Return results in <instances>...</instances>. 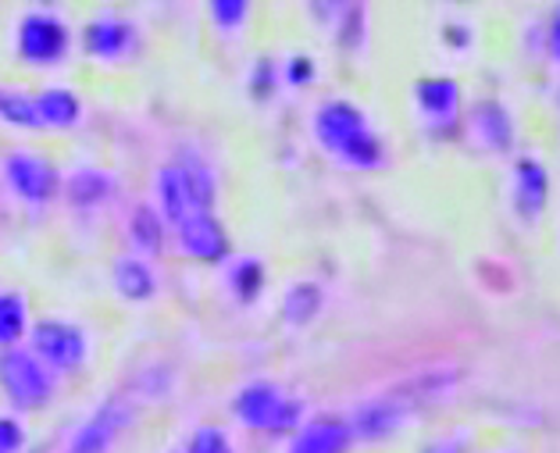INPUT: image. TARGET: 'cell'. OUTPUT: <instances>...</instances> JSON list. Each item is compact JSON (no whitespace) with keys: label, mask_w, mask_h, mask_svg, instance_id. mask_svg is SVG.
<instances>
[{"label":"cell","mask_w":560,"mask_h":453,"mask_svg":"<svg viewBox=\"0 0 560 453\" xmlns=\"http://www.w3.org/2000/svg\"><path fill=\"white\" fill-rule=\"evenodd\" d=\"M311 126L318 147L347 169L375 172L386 164V143L353 101H325Z\"/></svg>","instance_id":"obj_1"},{"label":"cell","mask_w":560,"mask_h":453,"mask_svg":"<svg viewBox=\"0 0 560 453\" xmlns=\"http://www.w3.org/2000/svg\"><path fill=\"white\" fill-rule=\"evenodd\" d=\"M218 178L214 169L200 158H175L161 164L154 175V211L165 229H175L183 218L197 211H214Z\"/></svg>","instance_id":"obj_2"},{"label":"cell","mask_w":560,"mask_h":453,"mask_svg":"<svg viewBox=\"0 0 560 453\" xmlns=\"http://www.w3.org/2000/svg\"><path fill=\"white\" fill-rule=\"evenodd\" d=\"M232 415L250 432L261 435H293L304 425V400L268 379L247 382L232 396Z\"/></svg>","instance_id":"obj_3"},{"label":"cell","mask_w":560,"mask_h":453,"mask_svg":"<svg viewBox=\"0 0 560 453\" xmlns=\"http://www.w3.org/2000/svg\"><path fill=\"white\" fill-rule=\"evenodd\" d=\"M0 393L19 415H36L54 400L58 379L36 361L30 347H8L0 350Z\"/></svg>","instance_id":"obj_4"},{"label":"cell","mask_w":560,"mask_h":453,"mask_svg":"<svg viewBox=\"0 0 560 453\" xmlns=\"http://www.w3.org/2000/svg\"><path fill=\"white\" fill-rule=\"evenodd\" d=\"M25 339H30V353L54 379L79 372L90 357V339L83 333V325L65 318H39L36 325H30V336Z\"/></svg>","instance_id":"obj_5"},{"label":"cell","mask_w":560,"mask_h":453,"mask_svg":"<svg viewBox=\"0 0 560 453\" xmlns=\"http://www.w3.org/2000/svg\"><path fill=\"white\" fill-rule=\"evenodd\" d=\"M68 47H72V30L61 15L44 8L25 11L19 19L15 30V54L30 65V68H54L68 58Z\"/></svg>","instance_id":"obj_6"},{"label":"cell","mask_w":560,"mask_h":453,"mask_svg":"<svg viewBox=\"0 0 560 453\" xmlns=\"http://www.w3.org/2000/svg\"><path fill=\"white\" fill-rule=\"evenodd\" d=\"M0 178L22 204H47L61 194V172L50 158L36 154V150L15 147L0 158Z\"/></svg>","instance_id":"obj_7"},{"label":"cell","mask_w":560,"mask_h":453,"mask_svg":"<svg viewBox=\"0 0 560 453\" xmlns=\"http://www.w3.org/2000/svg\"><path fill=\"white\" fill-rule=\"evenodd\" d=\"M136 418V410L129 400H121V396H112V400H104L93 415L79 425L68 439V450L65 453H112V446L118 443V435L129 429Z\"/></svg>","instance_id":"obj_8"},{"label":"cell","mask_w":560,"mask_h":453,"mask_svg":"<svg viewBox=\"0 0 560 453\" xmlns=\"http://www.w3.org/2000/svg\"><path fill=\"white\" fill-rule=\"evenodd\" d=\"M172 232H175V243H179L183 257L197 260V265H222V260L232 254V240L222 225V218L214 211L189 214Z\"/></svg>","instance_id":"obj_9"},{"label":"cell","mask_w":560,"mask_h":453,"mask_svg":"<svg viewBox=\"0 0 560 453\" xmlns=\"http://www.w3.org/2000/svg\"><path fill=\"white\" fill-rule=\"evenodd\" d=\"M83 50L93 61L104 65L129 61L140 50V30H136V22L121 15H97L83 25Z\"/></svg>","instance_id":"obj_10"},{"label":"cell","mask_w":560,"mask_h":453,"mask_svg":"<svg viewBox=\"0 0 560 453\" xmlns=\"http://www.w3.org/2000/svg\"><path fill=\"white\" fill-rule=\"evenodd\" d=\"M353 432L350 421L339 415H314L290 435L285 453H350Z\"/></svg>","instance_id":"obj_11"},{"label":"cell","mask_w":560,"mask_h":453,"mask_svg":"<svg viewBox=\"0 0 560 453\" xmlns=\"http://www.w3.org/2000/svg\"><path fill=\"white\" fill-rule=\"evenodd\" d=\"M418 115L429 121V129H450L460 118V86L450 76H429L415 82Z\"/></svg>","instance_id":"obj_12"},{"label":"cell","mask_w":560,"mask_h":453,"mask_svg":"<svg viewBox=\"0 0 560 453\" xmlns=\"http://www.w3.org/2000/svg\"><path fill=\"white\" fill-rule=\"evenodd\" d=\"M468 132L478 147L489 150V154H503V150L514 147V118L508 107L497 101H482L471 107Z\"/></svg>","instance_id":"obj_13"},{"label":"cell","mask_w":560,"mask_h":453,"mask_svg":"<svg viewBox=\"0 0 560 453\" xmlns=\"http://www.w3.org/2000/svg\"><path fill=\"white\" fill-rule=\"evenodd\" d=\"M550 197V175L536 158H517L514 161V211L525 222H536Z\"/></svg>","instance_id":"obj_14"},{"label":"cell","mask_w":560,"mask_h":453,"mask_svg":"<svg viewBox=\"0 0 560 453\" xmlns=\"http://www.w3.org/2000/svg\"><path fill=\"white\" fill-rule=\"evenodd\" d=\"M407 418V404L404 396H378V400H368L358 407V415L350 418V432L361 439H386L404 425Z\"/></svg>","instance_id":"obj_15"},{"label":"cell","mask_w":560,"mask_h":453,"mask_svg":"<svg viewBox=\"0 0 560 453\" xmlns=\"http://www.w3.org/2000/svg\"><path fill=\"white\" fill-rule=\"evenodd\" d=\"M115 175H107L104 169H93V164H83V169H75L72 175L61 178V194L68 197V204L72 208H101V204H107L115 197Z\"/></svg>","instance_id":"obj_16"},{"label":"cell","mask_w":560,"mask_h":453,"mask_svg":"<svg viewBox=\"0 0 560 453\" xmlns=\"http://www.w3.org/2000/svg\"><path fill=\"white\" fill-rule=\"evenodd\" d=\"M112 282H115V293L129 304H147L150 297L158 293V276L154 268L147 265L143 254H121L112 268Z\"/></svg>","instance_id":"obj_17"},{"label":"cell","mask_w":560,"mask_h":453,"mask_svg":"<svg viewBox=\"0 0 560 453\" xmlns=\"http://www.w3.org/2000/svg\"><path fill=\"white\" fill-rule=\"evenodd\" d=\"M39 129H72L83 118V101L75 97L68 86H47L33 93Z\"/></svg>","instance_id":"obj_18"},{"label":"cell","mask_w":560,"mask_h":453,"mask_svg":"<svg viewBox=\"0 0 560 453\" xmlns=\"http://www.w3.org/2000/svg\"><path fill=\"white\" fill-rule=\"evenodd\" d=\"M25 336H30V300L4 290L0 293V350L22 347Z\"/></svg>","instance_id":"obj_19"},{"label":"cell","mask_w":560,"mask_h":453,"mask_svg":"<svg viewBox=\"0 0 560 453\" xmlns=\"http://www.w3.org/2000/svg\"><path fill=\"white\" fill-rule=\"evenodd\" d=\"M322 311V290L314 282H296L285 290V300H282V318L290 322L293 328H304L307 322L318 318Z\"/></svg>","instance_id":"obj_20"},{"label":"cell","mask_w":560,"mask_h":453,"mask_svg":"<svg viewBox=\"0 0 560 453\" xmlns=\"http://www.w3.org/2000/svg\"><path fill=\"white\" fill-rule=\"evenodd\" d=\"M265 282H268L265 265L257 257H240L236 265L229 268V290H232V297L240 300V304H250V300L261 297Z\"/></svg>","instance_id":"obj_21"},{"label":"cell","mask_w":560,"mask_h":453,"mask_svg":"<svg viewBox=\"0 0 560 453\" xmlns=\"http://www.w3.org/2000/svg\"><path fill=\"white\" fill-rule=\"evenodd\" d=\"M0 121H4V126H11V129H30V132L39 129L33 93L0 86Z\"/></svg>","instance_id":"obj_22"},{"label":"cell","mask_w":560,"mask_h":453,"mask_svg":"<svg viewBox=\"0 0 560 453\" xmlns=\"http://www.w3.org/2000/svg\"><path fill=\"white\" fill-rule=\"evenodd\" d=\"M129 240L136 243V251L158 254L161 240H165V222L154 208H136L129 218Z\"/></svg>","instance_id":"obj_23"},{"label":"cell","mask_w":560,"mask_h":453,"mask_svg":"<svg viewBox=\"0 0 560 453\" xmlns=\"http://www.w3.org/2000/svg\"><path fill=\"white\" fill-rule=\"evenodd\" d=\"M183 453H236L232 450V439L225 429H214V425H200V429L186 439Z\"/></svg>","instance_id":"obj_24"},{"label":"cell","mask_w":560,"mask_h":453,"mask_svg":"<svg viewBox=\"0 0 560 453\" xmlns=\"http://www.w3.org/2000/svg\"><path fill=\"white\" fill-rule=\"evenodd\" d=\"M211 19H214L218 30L236 33V30H243V25H247L250 4H247V0H214V4H211Z\"/></svg>","instance_id":"obj_25"},{"label":"cell","mask_w":560,"mask_h":453,"mask_svg":"<svg viewBox=\"0 0 560 453\" xmlns=\"http://www.w3.org/2000/svg\"><path fill=\"white\" fill-rule=\"evenodd\" d=\"M25 429L15 415H0V453H22Z\"/></svg>","instance_id":"obj_26"},{"label":"cell","mask_w":560,"mask_h":453,"mask_svg":"<svg viewBox=\"0 0 560 453\" xmlns=\"http://www.w3.org/2000/svg\"><path fill=\"white\" fill-rule=\"evenodd\" d=\"M311 76H314L311 58H290V65H285V79H290L293 86H304V82H311Z\"/></svg>","instance_id":"obj_27"},{"label":"cell","mask_w":560,"mask_h":453,"mask_svg":"<svg viewBox=\"0 0 560 453\" xmlns=\"http://www.w3.org/2000/svg\"><path fill=\"white\" fill-rule=\"evenodd\" d=\"M421 453H464V439L460 435H443V439H432V443L421 450Z\"/></svg>","instance_id":"obj_28"},{"label":"cell","mask_w":560,"mask_h":453,"mask_svg":"<svg viewBox=\"0 0 560 453\" xmlns=\"http://www.w3.org/2000/svg\"><path fill=\"white\" fill-rule=\"evenodd\" d=\"M550 54H553L557 65H560V11H557L553 22H550Z\"/></svg>","instance_id":"obj_29"}]
</instances>
